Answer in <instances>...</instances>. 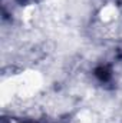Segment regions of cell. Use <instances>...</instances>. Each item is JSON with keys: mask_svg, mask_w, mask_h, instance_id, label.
<instances>
[{"mask_svg": "<svg viewBox=\"0 0 122 123\" xmlns=\"http://www.w3.org/2000/svg\"><path fill=\"white\" fill-rule=\"evenodd\" d=\"M96 76H99L101 80H105V82H106V80L109 79V72H108L105 67H101V69L96 70Z\"/></svg>", "mask_w": 122, "mask_h": 123, "instance_id": "6da1fadb", "label": "cell"}]
</instances>
